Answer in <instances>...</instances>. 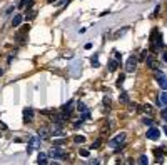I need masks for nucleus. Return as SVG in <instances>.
I'll return each mask as SVG.
<instances>
[{"label":"nucleus","instance_id":"nucleus-1","mask_svg":"<svg viewBox=\"0 0 167 165\" xmlns=\"http://www.w3.org/2000/svg\"><path fill=\"white\" fill-rule=\"evenodd\" d=\"M150 43H152V50L154 52H157L159 49H162L164 47V43H162V35H160V32L157 29L152 30V33H150Z\"/></svg>","mask_w":167,"mask_h":165},{"label":"nucleus","instance_id":"nucleus-2","mask_svg":"<svg viewBox=\"0 0 167 165\" xmlns=\"http://www.w3.org/2000/svg\"><path fill=\"white\" fill-rule=\"evenodd\" d=\"M125 137H127V135H125V132H120V134H117V135H115L112 140H110V142H109V145H110V147H115V148H117V147H120L124 142H125Z\"/></svg>","mask_w":167,"mask_h":165},{"label":"nucleus","instance_id":"nucleus-3","mask_svg":"<svg viewBox=\"0 0 167 165\" xmlns=\"http://www.w3.org/2000/svg\"><path fill=\"white\" fill-rule=\"evenodd\" d=\"M39 147H40V137H30L29 138V145H27V152L32 154V152H35Z\"/></svg>","mask_w":167,"mask_h":165},{"label":"nucleus","instance_id":"nucleus-4","mask_svg":"<svg viewBox=\"0 0 167 165\" xmlns=\"http://www.w3.org/2000/svg\"><path fill=\"white\" fill-rule=\"evenodd\" d=\"M137 60H139L137 55H132V57H129L127 63H125V72H127V73H132V72L135 70V67H137Z\"/></svg>","mask_w":167,"mask_h":165},{"label":"nucleus","instance_id":"nucleus-5","mask_svg":"<svg viewBox=\"0 0 167 165\" xmlns=\"http://www.w3.org/2000/svg\"><path fill=\"white\" fill-rule=\"evenodd\" d=\"M52 158H65V152L62 150V148H59V147H54L52 150H50V154H49Z\"/></svg>","mask_w":167,"mask_h":165},{"label":"nucleus","instance_id":"nucleus-6","mask_svg":"<svg viewBox=\"0 0 167 165\" xmlns=\"http://www.w3.org/2000/svg\"><path fill=\"white\" fill-rule=\"evenodd\" d=\"M32 120H34V108L25 107L23 108V122L25 124H30Z\"/></svg>","mask_w":167,"mask_h":165},{"label":"nucleus","instance_id":"nucleus-7","mask_svg":"<svg viewBox=\"0 0 167 165\" xmlns=\"http://www.w3.org/2000/svg\"><path fill=\"white\" fill-rule=\"evenodd\" d=\"M159 137H160V130H159V128L150 127V128L147 130V138H150V140H157Z\"/></svg>","mask_w":167,"mask_h":165},{"label":"nucleus","instance_id":"nucleus-8","mask_svg":"<svg viewBox=\"0 0 167 165\" xmlns=\"http://www.w3.org/2000/svg\"><path fill=\"white\" fill-rule=\"evenodd\" d=\"M147 67L149 68H152V70H159V63H157V60L154 57H150V55H147Z\"/></svg>","mask_w":167,"mask_h":165},{"label":"nucleus","instance_id":"nucleus-9","mask_svg":"<svg viewBox=\"0 0 167 165\" xmlns=\"http://www.w3.org/2000/svg\"><path fill=\"white\" fill-rule=\"evenodd\" d=\"M39 137H42V138H50L52 134H50L49 127H40L39 128Z\"/></svg>","mask_w":167,"mask_h":165},{"label":"nucleus","instance_id":"nucleus-10","mask_svg":"<svg viewBox=\"0 0 167 165\" xmlns=\"http://www.w3.org/2000/svg\"><path fill=\"white\" fill-rule=\"evenodd\" d=\"M157 105H159V107H162V108L167 105V92H164V94H160V95H159Z\"/></svg>","mask_w":167,"mask_h":165},{"label":"nucleus","instance_id":"nucleus-11","mask_svg":"<svg viewBox=\"0 0 167 165\" xmlns=\"http://www.w3.org/2000/svg\"><path fill=\"white\" fill-rule=\"evenodd\" d=\"M22 22H23V15H20V13L13 15V19H12V27H20Z\"/></svg>","mask_w":167,"mask_h":165},{"label":"nucleus","instance_id":"nucleus-12","mask_svg":"<svg viewBox=\"0 0 167 165\" xmlns=\"http://www.w3.org/2000/svg\"><path fill=\"white\" fill-rule=\"evenodd\" d=\"M37 162H39V165H47V154L40 152L39 155H37Z\"/></svg>","mask_w":167,"mask_h":165},{"label":"nucleus","instance_id":"nucleus-13","mask_svg":"<svg viewBox=\"0 0 167 165\" xmlns=\"http://www.w3.org/2000/svg\"><path fill=\"white\" fill-rule=\"evenodd\" d=\"M35 17H37V10H32V9L29 10V13H25V15H23V19H25V20H34Z\"/></svg>","mask_w":167,"mask_h":165},{"label":"nucleus","instance_id":"nucleus-14","mask_svg":"<svg viewBox=\"0 0 167 165\" xmlns=\"http://www.w3.org/2000/svg\"><path fill=\"white\" fill-rule=\"evenodd\" d=\"M119 68V62L117 60H109V70L110 72H115Z\"/></svg>","mask_w":167,"mask_h":165},{"label":"nucleus","instance_id":"nucleus-15","mask_svg":"<svg viewBox=\"0 0 167 165\" xmlns=\"http://www.w3.org/2000/svg\"><path fill=\"white\" fill-rule=\"evenodd\" d=\"M137 164H139V165H149V158H147V155H146V154H142V155L137 158Z\"/></svg>","mask_w":167,"mask_h":165},{"label":"nucleus","instance_id":"nucleus-16","mask_svg":"<svg viewBox=\"0 0 167 165\" xmlns=\"http://www.w3.org/2000/svg\"><path fill=\"white\" fill-rule=\"evenodd\" d=\"M64 144H67V138H55L54 140V147H60Z\"/></svg>","mask_w":167,"mask_h":165},{"label":"nucleus","instance_id":"nucleus-17","mask_svg":"<svg viewBox=\"0 0 167 165\" xmlns=\"http://www.w3.org/2000/svg\"><path fill=\"white\" fill-rule=\"evenodd\" d=\"M77 110H79L80 114L87 112V107H85V104H84V102H79V104H77Z\"/></svg>","mask_w":167,"mask_h":165},{"label":"nucleus","instance_id":"nucleus-18","mask_svg":"<svg viewBox=\"0 0 167 165\" xmlns=\"http://www.w3.org/2000/svg\"><path fill=\"white\" fill-rule=\"evenodd\" d=\"M74 142H75V144H84V142H85V137L84 135H75L74 137Z\"/></svg>","mask_w":167,"mask_h":165},{"label":"nucleus","instance_id":"nucleus-19","mask_svg":"<svg viewBox=\"0 0 167 165\" xmlns=\"http://www.w3.org/2000/svg\"><path fill=\"white\" fill-rule=\"evenodd\" d=\"M156 78H157V82H160V80H164V78H166V73H164V72L156 70Z\"/></svg>","mask_w":167,"mask_h":165},{"label":"nucleus","instance_id":"nucleus-20","mask_svg":"<svg viewBox=\"0 0 167 165\" xmlns=\"http://www.w3.org/2000/svg\"><path fill=\"white\" fill-rule=\"evenodd\" d=\"M142 124H144V125H147V127H152V124H154V122H152V118L144 117V118H142Z\"/></svg>","mask_w":167,"mask_h":165},{"label":"nucleus","instance_id":"nucleus-21","mask_svg":"<svg viewBox=\"0 0 167 165\" xmlns=\"http://www.w3.org/2000/svg\"><path fill=\"white\" fill-rule=\"evenodd\" d=\"M90 63H92V65H94V67H99V65H100V62H99L97 55H94V57L90 58Z\"/></svg>","mask_w":167,"mask_h":165},{"label":"nucleus","instance_id":"nucleus-22","mask_svg":"<svg viewBox=\"0 0 167 165\" xmlns=\"http://www.w3.org/2000/svg\"><path fill=\"white\" fill-rule=\"evenodd\" d=\"M32 0H20V3H19V9H25L27 5H29Z\"/></svg>","mask_w":167,"mask_h":165},{"label":"nucleus","instance_id":"nucleus-23","mask_svg":"<svg viewBox=\"0 0 167 165\" xmlns=\"http://www.w3.org/2000/svg\"><path fill=\"white\" fill-rule=\"evenodd\" d=\"M120 102H124V104H127V102H129V95L125 94V92H122V94H120Z\"/></svg>","mask_w":167,"mask_h":165},{"label":"nucleus","instance_id":"nucleus-24","mask_svg":"<svg viewBox=\"0 0 167 165\" xmlns=\"http://www.w3.org/2000/svg\"><path fill=\"white\" fill-rule=\"evenodd\" d=\"M159 85H160V88H164V90L167 92V78H164V80H160V82H159Z\"/></svg>","mask_w":167,"mask_h":165},{"label":"nucleus","instance_id":"nucleus-25","mask_svg":"<svg viewBox=\"0 0 167 165\" xmlns=\"http://www.w3.org/2000/svg\"><path fill=\"white\" fill-rule=\"evenodd\" d=\"M82 124H84V120H82V118H80V120H75V122H74V128H79Z\"/></svg>","mask_w":167,"mask_h":165},{"label":"nucleus","instance_id":"nucleus-26","mask_svg":"<svg viewBox=\"0 0 167 165\" xmlns=\"http://www.w3.org/2000/svg\"><path fill=\"white\" fill-rule=\"evenodd\" d=\"M100 142H102V140H100V138H97V140H95V142L92 144V148H97V147L100 145Z\"/></svg>","mask_w":167,"mask_h":165},{"label":"nucleus","instance_id":"nucleus-27","mask_svg":"<svg viewBox=\"0 0 167 165\" xmlns=\"http://www.w3.org/2000/svg\"><path fill=\"white\" fill-rule=\"evenodd\" d=\"M80 155L82 157H89L90 154H89V150H84V148H82V150H80Z\"/></svg>","mask_w":167,"mask_h":165},{"label":"nucleus","instance_id":"nucleus-28","mask_svg":"<svg viewBox=\"0 0 167 165\" xmlns=\"http://www.w3.org/2000/svg\"><path fill=\"white\" fill-rule=\"evenodd\" d=\"M149 55V52L147 50H142V52H140V58H146Z\"/></svg>","mask_w":167,"mask_h":165},{"label":"nucleus","instance_id":"nucleus-29","mask_svg":"<svg viewBox=\"0 0 167 165\" xmlns=\"http://www.w3.org/2000/svg\"><path fill=\"white\" fill-rule=\"evenodd\" d=\"M162 118L167 120V107H164V110H162Z\"/></svg>","mask_w":167,"mask_h":165},{"label":"nucleus","instance_id":"nucleus-30","mask_svg":"<svg viewBox=\"0 0 167 165\" xmlns=\"http://www.w3.org/2000/svg\"><path fill=\"white\" fill-rule=\"evenodd\" d=\"M144 112H149V114H150V112H152V107H150V105H144Z\"/></svg>","mask_w":167,"mask_h":165},{"label":"nucleus","instance_id":"nucleus-31","mask_svg":"<svg viewBox=\"0 0 167 165\" xmlns=\"http://www.w3.org/2000/svg\"><path fill=\"white\" fill-rule=\"evenodd\" d=\"M122 82H124V75H120V77H119V80H117V85H119V87L122 85Z\"/></svg>","mask_w":167,"mask_h":165},{"label":"nucleus","instance_id":"nucleus-32","mask_svg":"<svg viewBox=\"0 0 167 165\" xmlns=\"http://www.w3.org/2000/svg\"><path fill=\"white\" fill-rule=\"evenodd\" d=\"M104 105H110V98H109V97L104 98Z\"/></svg>","mask_w":167,"mask_h":165},{"label":"nucleus","instance_id":"nucleus-33","mask_svg":"<svg viewBox=\"0 0 167 165\" xmlns=\"http://www.w3.org/2000/svg\"><path fill=\"white\" fill-rule=\"evenodd\" d=\"M0 130H7V125L3 122H0Z\"/></svg>","mask_w":167,"mask_h":165},{"label":"nucleus","instance_id":"nucleus-34","mask_svg":"<svg viewBox=\"0 0 167 165\" xmlns=\"http://www.w3.org/2000/svg\"><path fill=\"white\" fill-rule=\"evenodd\" d=\"M70 0H59V3L57 5H64V3H69Z\"/></svg>","mask_w":167,"mask_h":165},{"label":"nucleus","instance_id":"nucleus-35","mask_svg":"<svg viewBox=\"0 0 167 165\" xmlns=\"http://www.w3.org/2000/svg\"><path fill=\"white\" fill-rule=\"evenodd\" d=\"M162 60H164V62L167 63V50L164 52V53H162Z\"/></svg>","mask_w":167,"mask_h":165},{"label":"nucleus","instance_id":"nucleus-36","mask_svg":"<svg viewBox=\"0 0 167 165\" xmlns=\"http://www.w3.org/2000/svg\"><path fill=\"white\" fill-rule=\"evenodd\" d=\"M12 12H13V7H9V9H7V12H5V13H7V15H10Z\"/></svg>","mask_w":167,"mask_h":165},{"label":"nucleus","instance_id":"nucleus-37","mask_svg":"<svg viewBox=\"0 0 167 165\" xmlns=\"http://www.w3.org/2000/svg\"><path fill=\"white\" fill-rule=\"evenodd\" d=\"M92 49V43H90V42H89V43H85V50H90Z\"/></svg>","mask_w":167,"mask_h":165},{"label":"nucleus","instance_id":"nucleus-38","mask_svg":"<svg viewBox=\"0 0 167 165\" xmlns=\"http://www.w3.org/2000/svg\"><path fill=\"white\" fill-rule=\"evenodd\" d=\"M125 165H135V162H134V160H127V162H125Z\"/></svg>","mask_w":167,"mask_h":165},{"label":"nucleus","instance_id":"nucleus-39","mask_svg":"<svg viewBox=\"0 0 167 165\" xmlns=\"http://www.w3.org/2000/svg\"><path fill=\"white\" fill-rule=\"evenodd\" d=\"M47 2H49V3H54V2H57V0H47Z\"/></svg>","mask_w":167,"mask_h":165},{"label":"nucleus","instance_id":"nucleus-40","mask_svg":"<svg viewBox=\"0 0 167 165\" xmlns=\"http://www.w3.org/2000/svg\"><path fill=\"white\" fill-rule=\"evenodd\" d=\"M92 165H99V160H95V162H94V164H92Z\"/></svg>","mask_w":167,"mask_h":165},{"label":"nucleus","instance_id":"nucleus-41","mask_svg":"<svg viewBox=\"0 0 167 165\" xmlns=\"http://www.w3.org/2000/svg\"><path fill=\"white\" fill-rule=\"evenodd\" d=\"M164 132H166V134H167V125H164Z\"/></svg>","mask_w":167,"mask_h":165},{"label":"nucleus","instance_id":"nucleus-42","mask_svg":"<svg viewBox=\"0 0 167 165\" xmlns=\"http://www.w3.org/2000/svg\"><path fill=\"white\" fill-rule=\"evenodd\" d=\"M50 165H59V164H57V162H52V164H50Z\"/></svg>","mask_w":167,"mask_h":165},{"label":"nucleus","instance_id":"nucleus-43","mask_svg":"<svg viewBox=\"0 0 167 165\" xmlns=\"http://www.w3.org/2000/svg\"><path fill=\"white\" fill-rule=\"evenodd\" d=\"M2 73H3V70H2V68H0V75H2Z\"/></svg>","mask_w":167,"mask_h":165}]
</instances>
